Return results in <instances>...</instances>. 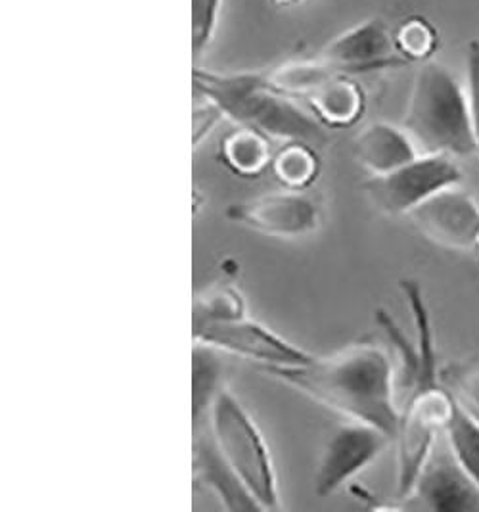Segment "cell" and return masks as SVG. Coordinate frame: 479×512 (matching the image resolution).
Instances as JSON below:
<instances>
[{
	"label": "cell",
	"instance_id": "obj_1",
	"mask_svg": "<svg viewBox=\"0 0 479 512\" xmlns=\"http://www.w3.org/2000/svg\"><path fill=\"white\" fill-rule=\"evenodd\" d=\"M274 380L340 413L370 424L395 440L401 407L395 397V373L389 355L376 344H353L296 367H259Z\"/></svg>",
	"mask_w": 479,
	"mask_h": 512
},
{
	"label": "cell",
	"instance_id": "obj_2",
	"mask_svg": "<svg viewBox=\"0 0 479 512\" xmlns=\"http://www.w3.org/2000/svg\"><path fill=\"white\" fill-rule=\"evenodd\" d=\"M194 91L217 104L225 117L250 127L269 139L305 142L317 150L328 142L326 125L303 112L292 96L276 91L267 71L221 73L196 66Z\"/></svg>",
	"mask_w": 479,
	"mask_h": 512
},
{
	"label": "cell",
	"instance_id": "obj_3",
	"mask_svg": "<svg viewBox=\"0 0 479 512\" xmlns=\"http://www.w3.org/2000/svg\"><path fill=\"white\" fill-rule=\"evenodd\" d=\"M403 127L422 154H476L468 94L449 68L426 62L416 71Z\"/></svg>",
	"mask_w": 479,
	"mask_h": 512
},
{
	"label": "cell",
	"instance_id": "obj_4",
	"mask_svg": "<svg viewBox=\"0 0 479 512\" xmlns=\"http://www.w3.org/2000/svg\"><path fill=\"white\" fill-rule=\"evenodd\" d=\"M207 430L261 511H280L273 455L242 401L223 388L209 411Z\"/></svg>",
	"mask_w": 479,
	"mask_h": 512
},
{
	"label": "cell",
	"instance_id": "obj_5",
	"mask_svg": "<svg viewBox=\"0 0 479 512\" xmlns=\"http://www.w3.org/2000/svg\"><path fill=\"white\" fill-rule=\"evenodd\" d=\"M457 396L439 384L414 388L401 409L397 442V497L407 499L412 486L432 455L437 438L445 434L453 417Z\"/></svg>",
	"mask_w": 479,
	"mask_h": 512
},
{
	"label": "cell",
	"instance_id": "obj_6",
	"mask_svg": "<svg viewBox=\"0 0 479 512\" xmlns=\"http://www.w3.org/2000/svg\"><path fill=\"white\" fill-rule=\"evenodd\" d=\"M462 183L457 158L445 154H418L386 175H372L363 183L368 202L386 215H411L437 192Z\"/></svg>",
	"mask_w": 479,
	"mask_h": 512
},
{
	"label": "cell",
	"instance_id": "obj_7",
	"mask_svg": "<svg viewBox=\"0 0 479 512\" xmlns=\"http://www.w3.org/2000/svg\"><path fill=\"white\" fill-rule=\"evenodd\" d=\"M192 332L194 342L206 344L227 355L255 361L259 367H296L309 363L315 357L246 313L192 325Z\"/></svg>",
	"mask_w": 479,
	"mask_h": 512
},
{
	"label": "cell",
	"instance_id": "obj_8",
	"mask_svg": "<svg viewBox=\"0 0 479 512\" xmlns=\"http://www.w3.org/2000/svg\"><path fill=\"white\" fill-rule=\"evenodd\" d=\"M391 442L386 432L357 420L336 426L320 449L313 476V489L319 497H330L366 466L372 465Z\"/></svg>",
	"mask_w": 479,
	"mask_h": 512
},
{
	"label": "cell",
	"instance_id": "obj_9",
	"mask_svg": "<svg viewBox=\"0 0 479 512\" xmlns=\"http://www.w3.org/2000/svg\"><path fill=\"white\" fill-rule=\"evenodd\" d=\"M227 217L255 233L299 240L319 231L322 208L305 190L282 188L230 206Z\"/></svg>",
	"mask_w": 479,
	"mask_h": 512
},
{
	"label": "cell",
	"instance_id": "obj_10",
	"mask_svg": "<svg viewBox=\"0 0 479 512\" xmlns=\"http://www.w3.org/2000/svg\"><path fill=\"white\" fill-rule=\"evenodd\" d=\"M343 75L388 70L409 64L397 50L395 31L382 18H368L326 43L319 56Z\"/></svg>",
	"mask_w": 479,
	"mask_h": 512
},
{
	"label": "cell",
	"instance_id": "obj_11",
	"mask_svg": "<svg viewBox=\"0 0 479 512\" xmlns=\"http://www.w3.org/2000/svg\"><path fill=\"white\" fill-rule=\"evenodd\" d=\"M407 499L422 511L479 512V488L458 463L449 443L435 445Z\"/></svg>",
	"mask_w": 479,
	"mask_h": 512
},
{
	"label": "cell",
	"instance_id": "obj_12",
	"mask_svg": "<svg viewBox=\"0 0 479 512\" xmlns=\"http://www.w3.org/2000/svg\"><path fill=\"white\" fill-rule=\"evenodd\" d=\"M409 217L420 233L441 248L455 252H468L476 248L479 204L460 185L437 192L411 211Z\"/></svg>",
	"mask_w": 479,
	"mask_h": 512
},
{
	"label": "cell",
	"instance_id": "obj_13",
	"mask_svg": "<svg viewBox=\"0 0 479 512\" xmlns=\"http://www.w3.org/2000/svg\"><path fill=\"white\" fill-rule=\"evenodd\" d=\"M353 154L370 175H386L422 152L403 125L395 127L386 121H376L355 137Z\"/></svg>",
	"mask_w": 479,
	"mask_h": 512
},
{
	"label": "cell",
	"instance_id": "obj_14",
	"mask_svg": "<svg viewBox=\"0 0 479 512\" xmlns=\"http://www.w3.org/2000/svg\"><path fill=\"white\" fill-rule=\"evenodd\" d=\"M194 466L202 482L221 499L229 511H261L250 491L221 455L209 430L207 438L202 432H194Z\"/></svg>",
	"mask_w": 479,
	"mask_h": 512
},
{
	"label": "cell",
	"instance_id": "obj_15",
	"mask_svg": "<svg viewBox=\"0 0 479 512\" xmlns=\"http://www.w3.org/2000/svg\"><path fill=\"white\" fill-rule=\"evenodd\" d=\"M315 116L326 127H349L365 112L363 89L349 75L334 73L307 96Z\"/></svg>",
	"mask_w": 479,
	"mask_h": 512
},
{
	"label": "cell",
	"instance_id": "obj_16",
	"mask_svg": "<svg viewBox=\"0 0 479 512\" xmlns=\"http://www.w3.org/2000/svg\"><path fill=\"white\" fill-rule=\"evenodd\" d=\"M221 351L206 344L194 346L192 351V428L194 432L206 428L211 405L223 386L225 365L219 359Z\"/></svg>",
	"mask_w": 479,
	"mask_h": 512
},
{
	"label": "cell",
	"instance_id": "obj_17",
	"mask_svg": "<svg viewBox=\"0 0 479 512\" xmlns=\"http://www.w3.org/2000/svg\"><path fill=\"white\" fill-rule=\"evenodd\" d=\"M221 160L240 177H259L273 163L269 137L250 127H238L223 140Z\"/></svg>",
	"mask_w": 479,
	"mask_h": 512
},
{
	"label": "cell",
	"instance_id": "obj_18",
	"mask_svg": "<svg viewBox=\"0 0 479 512\" xmlns=\"http://www.w3.org/2000/svg\"><path fill=\"white\" fill-rule=\"evenodd\" d=\"M271 169L282 187L307 190L319 177V150L305 142H284V148L273 158Z\"/></svg>",
	"mask_w": 479,
	"mask_h": 512
},
{
	"label": "cell",
	"instance_id": "obj_19",
	"mask_svg": "<svg viewBox=\"0 0 479 512\" xmlns=\"http://www.w3.org/2000/svg\"><path fill=\"white\" fill-rule=\"evenodd\" d=\"M443 436L447 438L458 463L464 466L479 488V419L458 399Z\"/></svg>",
	"mask_w": 479,
	"mask_h": 512
},
{
	"label": "cell",
	"instance_id": "obj_20",
	"mask_svg": "<svg viewBox=\"0 0 479 512\" xmlns=\"http://www.w3.org/2000/svg\"><path fill=\"white\" fill-rule=\"evenodd\" d=\"M395 43L407 62H426L432 58L439 39L426 20L409 18L395 29Z\"/></svg>",
	"mask_w": 479,
	"mask_h": 512
},
{
	"label": "cell",
	"instance_id": "obj_21",
	"mask_svg": "<svg viewBox=\"0 0 479 512\" xmlns=\"http://www.w3.org/2000/svg\"><path fill=\"white\" fill-rule=\"evenodd\" d=\"M246 313V305L242 296L229 286H219L213 290H207L206 294L198 296L192 309V325L215 321V319H227Z\"/></svg>",
	"mask_w": 479,
	"mask_h": 512
},
{
	"label": "cell",
	"instance_id": "obj_22",
	"mask_svg": "<svg viewBox=\"0 0 479 512\" xmlns=\"http://www.w3.org/2000/svg\"><path fill=\"white\" fill-rule=\"evenodd\" d=\"M223 2L225 0H192V58L196 66L215 39Z\"/></svg>",
	"mask_w": 479,
	"mask_h": 512
},
{
	"label": "cell",
	"instance_id": "obj_23",
	"mask_svg": "<svg viewBox=\"0 0 479 512\" xmlns=\"http://www.w3.org/2000/svg\"><path fill=\"white\" fill-rule=\"evenodd\" d=\"M441 380L460 403L479 413V361L449 365L441 371Z\"/></svg>",
	"mask_w": 479,
	"mask_h": 512
},
{
	"label": "cell",
	"instance_id": "obj_24",
	"mask_svg": "<svg viewBox=\"0 0 479 512\" xmlns=\"http://www.w3.org/2000/svg\"><path fill=\"white\" fill-rule=\"evenodd\" d=\"M466 66H468V106L472 117V129L476 139V154L479 156V39L468 43L466 48Z\"/></svg>",
	"mask_w": 479,
	"mask_h": 512
},
{
	"label": "cell",
	"instance_id": "obj_25",
	"mask_svg": "<svg viewBox=\"0 0 479 512\" xmlns=\"http://www.w3.org/2000/svg\"><path fill=\"white\" fill-rule=\"evenodd\" d=\"M225 117L223 110L213 104L211 100L204 98L202 106H196L192 116V142L194 146H200V142L215 129V125Z\"/></svg>",
	"mask_w": 479,
	"mask_h": 512
},
{
	"label": "cell",
	"instance_id": "obj_26",
	"mask_svg": "<svg viewBox=\"0 0 479 512\" xmlns=\"http://www.w3.org/2000/svg\"><path fill=\"white\" fill-rule=\"evenodd\" d=\"M299 2H303V0H274V4L284 6V8H288V6H296Z\"/></svg>",
	"mask_w": 479,
	"mask_h": 512
},
{
	"label": "cell",
	"instance_id": "obj_27",
	"mask_svg": "<svg viewBox=\"0 0 479 512\" xmlns=\"http://www.w3.org/2000/svg\"><path fill=\"white\" fill-rule=\"evenodd\" d=\"M474 252H476V254H478V259H479V236H478V242H476V248H474Z\"/></svg>",
	"mask_w": 479,
	"mask_h": 512
},
{
	"label": "cell",
	"instance_id": "obj_28",
	"mask_svg": "<svg viewBox=\"0 0 479 512\" xmlns=\"http://www.w3.org/2000/svg\"><path fill=\"white\" fill-rule=\"evenodd\" d=\"M470 411H472V409H470ZM472 413H474V415H476V417L479 419V413H476V411H472Z\"/></svg>",
	"mask_w": 479,
	"mask_h": 512
}]
</instances>
